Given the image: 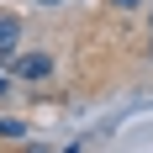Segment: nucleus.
Listing matches in <instances>:
<instances>
[{
	"label": "nucleus",
	"instance_id": "5",
	"mask_svg": "<svg viewBox=\"0 0 153 153\" xmlns=\"http://www.w3.org/2000/svg\"><path fill=\"white\" fill-rule=\"evenodd\" d=\"M69 153H79V148H69Z\"/></svg>",
	"mask_w": 153,
	"mask_h": 153
},
{
	"label": "nucleus",
	"instance_id": "2",
	"mask_svg": "<svg viewBox=\"0 0 153 153\" xmlns=\"http://www.w3.org/2000/svg\"><path fill=\"white\" fill-rule=\"evenodd\" d=\"M16 37H21V21L16 16H0V53H16Z\"/></svg>",
	"mask_w": 153,
	"mask_h": 153
},
{
	"label": "nucleus",
	"instance_id": "4",
	"mask_svg": "<svg viewBox=\"0 0 153 153\" xmlns=\"http://www.w3.org/2000/svg\"><path fill=\"white\" fill-rule=\"evenodd\" d=\"M42 5H53V0H42Z\"/></svg>",
	"mask_w": 153,
	"mask_h": 153
},
{
	"label": "nucleus",
	"instance_id": "1",
	"mask_svg": "<svg viewBox=\"0 0 153 153\" xmlns=\"http://www.w3.org/2000/svg\"><path fill=\"white\" fill-rule=\"evenodd\" d=\"M42 74H53V58L48 53H27V58L16 63V79H42Z\"/></svg>",
	"mask_w": 153,
	"mask_h": 153
},
{
	"label": "nucleus",
	"instance_id": "3",
	"mask_svg": "<svg viewBox=\"0 0 153 153\" xmlns=\"http://www.w3.org/2000/svg\"><path fill=\"white\" fill-rule=\"evenodd\" d=\"M21 132H27V127H21V122H11V116L0 122V137H21Z\"/></svg>",
	"mask_w": 153,
	"mask_h": 153
}]
</instances>
